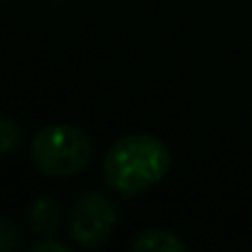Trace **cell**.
<instances>
[{"label":"cell","instance_id":"52a82bcc","mask_svg":"<svg viewBox=\"0 0 252 252\" xmlns=\"http://www.w3.org/2000/svg\"><path fill=\"white\" fill-rule=\"evenodd\" d=\"M25 245V232L8 218H0V252H15Z\"/></svg>","mask_w":252,"mask_h":252},{"label":"cell","instance_id":"277c9868","mask_svg":"<svg viewBox=\"0 0 252 252\" xmlns=\"http://www.w3.org/2000/svg\"><path fill=\"white\" fill-rule=\"evenodd\" d=\"M60 220H62V208L55 198H37L28 210L30 230L40 237H52L60 227Z\"/></svg>","mask_w":252,"mask_h":252},{"label":"cell","instance_id":"6da1fadb","mask_svg":"<svg viewBox=\"0 0 252 252\" xmlns=\"http://www.w3.org/2000/svg\"><path fill=\"white\" fill-rule=\"evenodd\" d=\"M171 171L168 146L151 134H126L116 139L104 156V186L121 195L134 198L161 183Z\"/></svg>","mask_w":252,"mask_h":252},{"label":"cell","instance_id":"5b68a950","mask_svg":"<svg viewBox=\"0 0 252 252\" xmlns=\"http://www.w3.org/2000/svg\"><path fill=\"white\" fill-rule=\"evenodd\" d=\"M136 252H186V242L171 230H146L134 240Z\"/></svg>","mask_w":252,"mask_h":252},{"label":"cell","instance_id":"3957f363","mask_svg":"<svg viewBox=\"0 0 252 252\" xmlns=\"http://www.w3.org/2000/svg\"><path fill=\"white\" fill-rule=\"evenodd\" d=\"M116 227V208L106 193L84 190L69 215V237L79 247L104 245Z\"/></svg>","mask_w":252,"mask_h":252},{"label":"cell","instance_id":"9c48e42d","mask_svg":"<svg viewBox=\"0 0 252 252\" xmlns=\"http://www.w3.org/2000/svg\"><path fill=\"white\" fill-rule=\"evenodd\" d=\"M0 3H10V0H0Z\"/></svg>","mask_w":252,"mask_h":252},{"label":"cell","instance_id":"8992f818","mask_svg":"<svg viewBox=\"0 0 252 252\" xmlns=\"http://www.w3.org/2000/svg\"><path fill=\"white\" fill-rule=\"evenodd\" d=\"M23 144V134H20V126L0 114V156H10L20 149Z\"/></svg>","mask_w":252,"mask_h":252},{"label":"cell","instance_id":"7a4b0ae2","mask_svg":"<svg viewBox=\"0 0 252 252\" xmlns=\"http://www.w3.org/2000/svg\"><path fill=\"white\" fill-rule=\"evenodd\" d=\"M30 158L50 178H74L92 163V141L72 124H50L30 141Z\"/></svg>","mask_w":252,"mask_h":252},{"label":"cell","instance_id":"ba28073f","mask_svg":"<svg viewBox=\"0 0 252 252\" xmlns=\"http://www.w3.org/2000/svg\"><path fill=\"white\" fill-rule=\"evenodd\" d=\"M30 252H69V245L57 242V240H52V237H42L40 242L30 245Z\"/></svg>","mask_w":252,"mask_h":252}]
</instances>
